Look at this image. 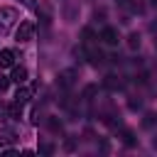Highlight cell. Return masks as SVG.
I'll list each match as a JSON object with an SVG mask.
<instances>
[{"label":"cell","instance_id":"4","mask_svg":"<svg viewBox=\"0 0 157 157\" xmlns=\"http://www.w3.org/2000/svg\"><path fill=\"white\" fill-rule=\"evenodd\" d=\"M37 15H39V22H42L44 27H49V25H52V20H54V10H52V5H49L47 0H42V2H39Z\"/></svg>","mask_w":157,"mask_h":157},{"label":"cell","instance_id":"9","mask_svg":"<svg viewBox=\"0 0 157 157\" xmlns=\"http://www.w3.org/2000/svg\"><path fill=\"white\" fill-rule=\"evenodd\" d=\"M10 81H15L17 86H20V83H25V81H27V69H25V66H15V69H12Z\"/></svg>","mask_w":157,"mask_h":157},{"label":"cell","instance_id":"16","mask_svg":"<svg viewBox=\"0 0 157 157\" xmlns=\"http://www.w3.org/2000/svg\"><path fill=\"white\" fill-rule=\"evenodd\" d=\"M128 44H130V49H140V34L132 32V34L128 37Z\"/></svg>","mask_w":157,"mask_h":157},{"label":"cell","instance_id":"6","mask_svg":"<svg viewBox=\"0 0 157 157\" xmlns=\"http://www.w3.org/2000/svg\"><path fill=\"white\" fill-rule=\"evenodd\" d=\"M74 81H76V69H66V71L59 74V86H61V88L69 91V88L74 86Z\"/></svg>","mask_w":157,"mask_h":157},{"label":"cell","instance_id":"8","mask_svg":"<svg viewBox=\"0 0 157 157\" xmlns=\"http://www.w3.org/2000/svg\"><path fill=\"white\" fill-rule=\"evenodd\" d=\"M15 64V52L12 49H0V69H10Z\"/></svg>","mask_w":157,"mask_h":157},{"label":"cell","instance_id":"5","mask_svg":"<svg viewBox=\"0 0 157 157\" xmlns=\"http://www.w3.org/2000/svg\"><path fill=\"white\" fill-rule=\"evenodd\" d=\"M101 39H103V44L115 47V44H118V39H120V34H118V29H115V27H103V29H101Z\"/></svg>","mask_w":157,"mask_h":157},{"label":"cell","instance_id":"12","mask_svg":"<svg viewBox=\"0 0 157 157\" xmlns=\"http://www.w3.org/2000/svg\"><path fill=\"white\" fill-rule=\"evenodd\" d=\"M7 115H10L12 120H20V118H22V103H20V101L10 103V105H7Z\"/></svg>","mask_w":157,"mask_h":157},{"label":"cell","instance_id":"3","mask_svg":"<svg viewBox=\"0 0 157 157\" xmlns=\"http://www.w3.org/2000/svg\"><path fill=\"white\" fill-rule=\"evenodd\" d=\"M83 49H86V56H88V61L93 64V66H101L103 61H105V56H103V52L93 44V42H88V44H83Z\"/></svg>","mask_w":157,"mask_h":157},{"label":"cell","instance_id":"10","mask_svg":"<svg viewBox=\"0 0 157 157\" xmlns=\"http://www.w3.org/2000/svg\"><path fill=\"white\" fill-rule=\"evenodd\" d=\"M105 88L108 91H120L123 88V81H120V76H105Z\"/></svg>","mask_w":157,"mask_h":157},{"label":"cell","instance_id":"13","mask_svg":"<svg viewBox=\"0 0 157 157\" xmlns=\"http://www.w3.org/2000/svg\"><path fill=\"white\" fill-rule=\"evenodd\" d=\"M120 140H123V145H128V147H135V145H137L132 130H123V132H120Z\"/></svg>","mask_w":157,"mask_h":157},{"label":"cell","instance_id":"18","mask_svg":"<svg viewBox=\"0 0 157 157\" xmlns=\"http://www.w3.org/2000/svg\"><path fill=\"white\" fill-rule=\"evenodd\" d=\"M7 86H10V76H5V74H0V96L7 91Z\"/></svg>","mask_w":157,"mask_h":157},{"label":"cell","instance_id":"19","mask_svg":"<svg viewBox=\"0 0 157 157\" xmlns=\"http://www.w3.org/2000/svg\"><path fill=\"white\" fill-rule=\"evenodd\" d=\"M128 105H130V110H140V108H142V101H140V98H130Z\"/></svg>","mask_w":157,"mask_h":157},{"label":"cell","instance_id":"17","mask_svg":"<svg viewBox=\"0 0 157 157\" xmlns=\"http://www.w3.org/2000/svg\"><path fill=\"white\" fill-rule=\"evenodd\" d=\"M39 152L42 155H54V145L52 142H39Z\"/></svg>","mask_w":157,"mask_h":157},{"label":"cell","instance_id":"7","mask_svg":"<svg viewBox=\"0 0 157 157\" xmlns=\"http://www.w3.org/2000/svg\"><path fill=\"white\" fill-rule=\"evenodd\" d=\"M64 20L66 22H76L78 20V5L76 2H71V0L64 2Z\"/></svg>","mask_w":157,"mask_h":157},{"label":"cell","instance_id":"2","mask_svg":"<svg viewBox=\"0 0 157 157\" xmlns=\"http://www.w3.org/2000/svg\"><path fill=\"white\" fill-rule=\"evenodd\" d=\"M32 37H34V22L32 20H22L20 27H17V32H15V39L17 42H29Z\"/></svg>","mask_w":157,"mask_h":157},{"label":"cell","instance_id":"14","mask_svg":"<svg viewBox=\"0 0 157 157\" xmlns=\"http://www.w3.org/2000/svg\"><path fill=\"white\" fill-rule=\"evenodd\" d=\"M47 125H49L52 132H61V130H64V125H61L59 118H47Z\"/></svg>","mask_w":157,"mask_h":157},{"label":"cell","instance_id":"20","mask_svg":"<svg viewBox=\"0 0 157 157\" xmlns=\"http://www.w3.org/2000/svg\"><path fill=\"white\" fill-rule=\"evenodd\" d=\"M25 7H37V2L34 0H25Z\"/></svg>","mask_w":157,"mask_h":157},{"label":"cell","instance_id":"1","mask_svg":"<svg viewBox=\"0 0 157 157\" xmlns=\"http://www.w3.org/2000/svg\"><path fill=\"white\" fill-rule=\"evenodd\" d=\"M15 22H20V12L15 7H0V37H5Z\"/></svg>","mask_w":157,"mask_h":157},{"label":"cell","instance_id":"15","mask_svg":"<svg viewBox=\"0 0 157 157\" xmlns=\"http://www.w3.org/2000/svg\"><path fill=\"white\" fill-rule=\"evenodd\" d=\"M96 91H98V86H96V83H91V86H86V88H83L81 98H83V101H91V98L96 96Z\"/></svg>","mask_w":157,"mask_h":157},{"label":"cell","instance_id":"11","mask_svg":"<svg viewBox=\"0 0 157 157\" xmlns=\"http://www.w3.org/2000/svg\"><path fill=\"white\" fill-rule=\"evenodd\" d=\"M29 98H32V88H25V86L20 83V88H17V93H15V101H20V103L25 105Z\"/></svg>","mask_w":157,"mask_h":157},{"label":"cell","instance_id":"21","mask_svg":"<svg viewBox=\"0 0 157 157\" xmlns=\"http://www.w3.org/2000/svg\"><path fill=\"white\" fill-rule=\"evenodd\" d=\"M155 47H157V42H155Z\"/></svg>","mask_w":157,"mask_h":157}]
</instances>
